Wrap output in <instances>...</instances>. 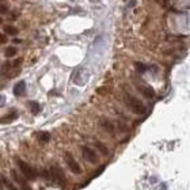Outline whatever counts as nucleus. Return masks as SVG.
<instances>
[{
  "label": "nucleus",
  "mask_w": 190,
  "mask_h": 190,
  "mask_svg": "<svg viewBox=\"0 0 190 190\" xmlns=\"http://www.w3.org/2000/svg\"><path fill=\"white\" fill-rule=\"evenodd\" d=\"M42 175L45 177L48 180H53V182L59 183V185H65V175L63 173V170L57 166H52L48 170L42 173Z\"/></svg>",
  "instance_id": "obj_1"
},
{
  "label": "nucleus",
  "mask_w": 190,
  "mask_h": 190,
  "mask_svg": "<svg viewBox=\"0 0 190 190\" xmlns=\"http://www.w3.org/2000/svg\"><path fill=\"white\" fill-rule=\"evenodd\" d=\"M125 102H126V106L136 114H144L145 110H147L145 104L142 103L141 101H139L137 98L132 97V95H129V94L125 97Z\"/></svg>",
  "instance_id": "obj_2"
},
{
  "label": "nucleus",
  "mask_w": 190,
  "mask_h": 190,
  "mask_svg": "<svg viewBox=\"0 0 190 190\" xmlns=\"http://www.w3.org/2000/svg\"><path fill=\"white\" fill-rule=\"evenodd\" d=\"M17 164H18L19 170H21V173L23 174V177H25L26 179L33 180V179H36V178H37V173L34 171V169H31V167L28 166L26 162L18 159V160H17Z\"/></svg>",
  "instance_id": "obj_3"
},
{
  "label": "nucleus",
  "mask_w": 190,
  "mask_h": 190,
  "mask_svg": "<svg viewBox=\"0 0 190 190\" xmlns=\"http://www.w3.org/2000/svg\"><path fill=\"white\" fill-rule=\"evenodd\" d=\"M64 160H65L66 166H68V169L74 174H80L82 173V169H80V166H79V163L74 159V156H72L69 152H65L64 154Z\"/></svg>",
  "instance_id": "obj_4"
},
{
  "label": "nucleus",
  "mask_w": 190,
  "mask_h": 190,
  "mask_svg": "<svg viewBox=\"0 0 190 190\" xmlns=\"http://www.w3.org/2000/svg\"><path fill=\"white\" fill-rule=\"evenodd\" d=\"M82 155H83V158L88 162V163L95 164V163L99 162V158H98L97 152L94 150H91V148H88V147H82Z\"/></svg>",
  "instance_id": "obj_5"
},
{
  "label": "nucleus",
  "mask_w": 190,
  "mask_h": 190,
  "mask_svg": "<svg viewBox=\"0 0 190 190\" xmlns=\"http://www.w3.org/2000/svg\"><path fill=\"white\" fill-rule=\"evenodd\" d=\"M11 177H12V179H14L23 190H31V188L28 186V183H27V179H25L23 175H19L15 170H11Z\"/></svg>",
  "instance_id": "obj_6"
},
{
  "label": "nucleus",
  "mask_w": 190,
  "mask_h": 190,
  "mask_svg": "<svg viewBox=\"0 0 190 190\" xmlns=\"http://www.w3.org/2000/svg\"><path fill=\"white\" fill-rule=\"evenodd\" d=\"M137 88L140 90V93L147 98H154L155 97V91L154 88L150 87V86H137Z\"/></svg>",
  "instance_id": "obj_7"
},
{
  "label": "nucleus",
  "mask_w": 190,
  "mask_h": 190,
  "mask_svg": "<svg viewBox=\"0 0 190 190\" xmlns=\"http://www.w3.org/2000/svg\"><path fill=\"white\" fill-rule=\"evenodd\" d=\"M101 126H102V128H103L106 132L112 133V135H113L114 132H116V125H114L113 122H110L109 120H104V118L101 120Z\"/></svg>",
  "instance_id": "obj_8"
},
{
  "label": "nucleus",
  "mask_w": 190,
  "mask_h": 190,
  "mask_svg": "<svg viewBox=\"0 0 190 190\" xmlns=\"http://www.w3.org/2000/svg\"><path fill=\"white\" fill-rule=\"evenodd\" d=\"M26 93V83H25L23 80H21L19 83L15 84L14 87V94L17 95V97H21V95H23Z\"/></svg>",
  "instance_id": "obj_9"
},
{
  "label": "nucleus",
  "mask_w": 190,
  "mask_h": 190,
  "mask_svg": "<svg viewBox=\"0 0 190 190\" xmlns=\"http://www.w3.org/2000/svg\"><path fill=\"white\" fill-rule=\"evenodd\" d=\"M18 117L17 112H12L11 114H7L4 117H0V124H8V122H12L15 118Z\"/></svg>",
  "instance_id": "obj_10"
},
{
  "label": "nucleus",
  "mask_w": 190,
  "mask_h": 190,
  "mask_svg": "<svg viewBox=\"0 0 190 190\" xmlns=\"http://www.w3.org/2000/svg\"><path fill=\"white\" fill-rule=\"evenodd\" d=\"M28 107H30L31 113L33 114H38L41 110V106L38 104V102H34V101H31V102H28Z\"/></svg>",
  "instance_id": "obj_11"
},
{
  "label": "nucleus",
  "mask_w": 190,
  "mask_h": 190,
  "mask_svg": "<svg viewBox=\"0 0 190 190\" xmlns=\"http://www.w3.org/2000/svg\"><path fill=\"white\" fill-rule=\"evenodd\" d=\"M38 140L41 142H48L50 140V135L48 132H40L38 133Z\"/></svg>",
  "instance_id": "obj_12"
},
{
  "label": "nucleus",
  "mask_w": 190,
  "mask_h": 190,
  "mask_svg": "<svg viewBox=\"0 0 190 190\" xmlns=\"http://www.w3.org/2000/svg\"><path fill=\"white\" fill-rule=\"evenodd\" d=\"M95 147H97L98 150L101 151V154H102V155H109V150L104 147V144H102V142L95 141Z\"/></svg>",
  "instance_id": "obj_13"
},
{
  "label": "nucleus",
  "mask_w": 190,
  "mask_h": 190,
  "mask_svg": "<svg viewBox=\"0 0 190 190\" xmlns=\"http://www.w3.org/2000/svg\"><path fill=\"white\" fill-rule=\"evenodd\" d=\"M4 31L8 34V36H17V34H18V28L14 27V26H6Z\"/></svg>",
  "instance_id": "obj_14"
},
{
  "label": "nucleus",
  "mask_w": 190,
  "mask_h": 190,
  "mask_svg": "<svg viewBox=\"0 0 190 190\" xmlns=\"http://www.w3.org/2000/svg\"><path fill=\"white\" fill-rule=\"evenodd\" d=\"M15 55H17V49H15V48H8V49L6 50V56L7 57H14Z\"/></svg>",
  "instance_id": "obj_15"
},
{
  "label": "nucleus",
  "mask_w": 190,
  "mask_h": 190,
  "mask_svg": "<svg viewBox=\"0 0 190 190\" xmlns=\"http://www.w3.org/2000/svg\"><path fill=\"white\" fill-rule=\"evenodd\" d=\"M136 66H137V69L141 72V74H142V72H145V69H147V66L142 65V64H140V63H136Z\"/></svg>",
  "instance_id": "obj_16"
},
{
  "label": "nucleus",
  "mask_w": 190,
  "mask_h": 190,
  "mask_svg": "<svg viewBox=\"0 0 190 190\" xmlns=\"http://www.w3.org/2000/svg\"><path fill=\"white\" fill-rule=\"evenodd\" d=\"M6 42H7V37L0 33V44H6Z\"/></svg>",
  "instance_id": "obj_17"
},
{
  "label": "nucleus",
  "mask_w": 190,
  "mask_h": 190,
  "mask_svg": "<svg viewBox=\"0 0 190 190\" xmlns=\"http://www.w3.org/2000/svg\"><path fill=\"white\" fill-rule=\"evenodd\" d=\"M0 12H3V14H4V12H7V8H6L4 6H2V4H0Z\"/></svg>",
  "instance_id": "obj_18"
},
{
  "label": "nucleus",
  "mask_w": 190,
  "mask_h": 190,
  "mask_svg": "<svg viewBox=\"0 0 190 190\" xmlns=\"http://www.w3.org/2000/svg\"><path fill=\"white\" fill-rule=\"evenodd\" d=\"M3 103H4V97H3V95H0V106H2Z\"/></svg>",
  "instance_id": "obj_19"
},
{
  "label": "nucleus",
  "mask_w": 190,
  "mask_h": 190,
  "mask_svg": "<svg viewBox=\"0 0 190 190\" xmlns=\"http://www.w3.org/2000/svg\"><path fill=\"white\" fill-rule=\"evenodd\" d=\"M0 23H2V18H0Z\"/></svg>",
  "instance_id": "obj_20"
}]
</instances>
